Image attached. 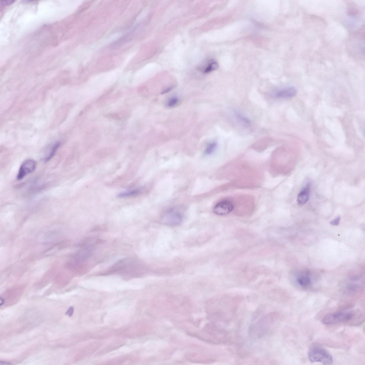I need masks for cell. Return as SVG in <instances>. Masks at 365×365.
Masks as SVG:
<instances>
[{
    "label": "cell",
    "mask_w": 365,
    "mask_h": 365,
    "mask_svg": "<svg viewBox=\"0 0 365 365\" xmlns=\"http://www.w3.org/2000/svg\"><path fill=\"white\" fill-rule=\"evenodd\" d=\"M217 147V143L216 142H213L209 143L206 148L205 154L207 155L212 154L215 151Z\"/></svg>",
    "instance_id": "7c38bea8"
},
{
    "label": "cell",
    "mask_w": 365,
    "mask_h": 365,
    "mask_svg": "<svg viewBox=\"0 0 365 365\" xmlns=\"http://www.w3.org/2000/svg\"><path fill=\"white\" fill-rule=\"evenodd\" d=\"M73 312L74 308L73 307H72L71 306L70 307L69 309H68V310L67 311V312L66 313V315L69 316V317H71V316H72L73 313Z\"/></svg>",
    "instance_id": "e0dca14e"
},
{
    "label": "cell",
    "mask_w": 365,
    "mask_h": 365,
    "mask_svg": "<svg viewBox=\"0 0 365 365\" xmlns=\"http://www.w3.org/2000/svg\"><path fill=\"white\" fill-rule=\"evenodd\" d=\"M353 313L350 312H341L330 313L325 316L322 322L326 325H334L351 320L354 317Z\"/></svg>",
    "instance_id": "7a4b0ae2"
},
{
    "label": "cell",
    "mask_w": 365,
    "mask_h": 365,
    "mask_svg": "<svg viewBox=\"0 0 365 365\" xmlns=\"http://www.w3.org/2000/svg\"><path fill=\"white\" fill-rule=\"evenodd\" d=\"M233 209V205L232 202L224 200L216 204L213 208V211L216 215L224 216L230 213Z\"/></svg>",
    "instance_id": "5b68a950"
},
{
    "label": "cell",
    "mask_w": 365,
    "mask_h": 365,
    "mask_svg": "<svg viewBox=\"0 0 365 365\" xmlns=\"http://www.w3.org/2000/svg\"><path fill=\"white\" fill-rule=\"evenodd\" d=\"M0 363H1V364H12L11 363H9L5 362H0Z\"/></svg>",
    "instance_id": "44dd1931"
},
{
    "label": "cell",
    "mask_w": 365,
    "mask_h": 365,
    "mask_svg": "<svg viewBox=\"0 0 365 365\" xmlns=\"http://www.w3.org/2000/svg\"><path fill=\"white\" fill-rule=\"evenodd\" d=\"M236 118L239 122L245 127L250 126L251 124L249 119L242 115L241 114L236 113L235 115Z\"/></svg>",
    "instance_id": "30bf717a"
},
{
    "label": "cell",
    "mask_w": 365,
    "mask_h": 365,
    "mask_svg": "<svg viewBox=\"0 0 365 365\" xmlns=\"http://www.w3.org/2000/svg\"><path fill=\"white\" fill-rule=\"evenodd\" d=\"M298 282L299 284L304 288L307 287L310 285L311 280L307 276H302L298 279Z\"/></svg>",
    "instance_id": "9a60e30c"
},
{
    "label": "cell",
    "mask_w": 365,
    "mask_h": 365,
    "mask_svg": "<svg viewBox=\"0 0 365 365\" xmlns=\"http://www.w3.org/2000/svg\"><path fill=\"white\" fill-rule=\"evenodd\" d=\"M296 89L293 87H288L279 90L274 95L279 99H289L293 97L297 94Z\"/></svg>",
    "instance_id": "52a82bcc"
},
{
    "label": "cell",
    "mask_w": 365,
    "mask_h": 365,
    "mask_svg": "<svg viewBox=\"0 0 365 365\" xmlns=\"http://www.w3.org/2000/svg\"><path fill=\"white\" fill-rule=\"evenodd\" d=\"M340 216H338L337 218L335 219L334 220L330 221V224L333 225H337L339 224L340 221Z\"/></svg>",
    "instance_id": "2e32d148"
},
{
    "label": "cell",
    "mask_w": 365,
    "mask_h": 365,
    "mask_svg": "<svg viewBox=\"0 0 365 365\" xmlns=\"http://www.w3.org/2000/svg\"><path fill=\"white\" fill-rule=\"evenodd\" d=\"M218 67V65L217 62L214 61H211L207 65L206 67L204 68L203 72L204 73H208L217 69Z\"/></svg>",
    "instance_id": "8fae6325"
},
{
    "label": "cell",
    "mask_w": 365,
    "mask_h": 365,
    "mask_svg": "<svg viewBox=\"0 0 365 365\" xmlns=\"http://www.w3.org/2000/svg\"><path fill=\"white\" fill-rule=\"evenodd\" d=\"M60 145V143L59 142H57L53 146L52 148H51L49 153L45 157L44 160L45 162H48L50 160L52 159V158L54 156L57 151L59 149Z\"/></svg>",
    "instance_id": "9c48e42d"
},
{
    "label": "cell",
    "mask_w": 365,
    "mask_h": 365,
    "mask_svg": "<svg viewBox=\"0 0 365 365\" xmlns=\"http://www.w3.org/2000/svg\"><path fill=\"white\" fill-rule=\"evenodd\" d=\"M179 99L177 96L170 97L167 102L166 106L169 108H173L179 104Z\"/></svg>",
    "instance_id": "5bb4252c"
},
{
    "label": "cell",
    "mask_w": 365,
    "mask_h": 365,
    "mask_svg": "<svg viewBox=\"0 0 365 365\" xmlns=\"http://www.w3.org/2000/svg\"><path fill=\"white\" fill-rule=\"evenodd\" d=\"M182 220L181 214L174 211H168L163 215L162 218L163 223L172 226L179 225L182 222Z\"/></svg>",
    "instance_id": "277c9868"
},
{
    "label": "cell",
    "mask_w": 365,
    "mask_h": 365,
    "mask_svg": "<svg viewBox=\"0 0 365 365\" xmlns=\"http://www.w3.org/2000/svg\"><path fill=\"white\" fill-rule=\"evenodd\" d=\"M4 303V300H3V298H2V297H1V306H2V305H3Z\"/></svg>",
    "instance_id": "ffe728a7"
},
{
    "label": "cell",
    "mask_w": 365,
    "mask_h": 365,
    "mask_svg": "<svg viewBox=\"0 0 365 365\" xmlns=\"http://www.w3.org/2000/svg\"><path fill=\"white\" fill-rule=\"evenodd\" d=\"M141 191L140 189L133 190L124 192H123V193H120L118 194V196L120 198L132 196L140 193Z\"/></svg>",
    "instance_id": "4fadbf2b"
},
{
    "label": "cell",
    "mask_w": 365,
    "mask_h": 365,
    "mask_svg": "<svg viewBox=\"0 0 365 365\" xmlns=\"http://www.w3.org/2000/svg\"><path fill=\"white\" fill-rule=\"evenodd\" d=\"M173 88H174V86H171V87H168V88H167L166 89H165L164 90V91H162L161 94H164L167 93H168V92H170V91L172 90L173 89Z\"/></svg>",
    "instance_id": "d6986e66"
},
{
    "label": "cell",
    "mask_w": 365,
    "mask_h": 365,
    "mask_svg": "<svg viewBox=\"0 0 365 365\" xmlns=\"http://www.w3.org/2000/svg\"><path fill=\"white\" fill-rule=\"evenodd\" d=\"M92 250V247L91 245L85 247L75 254L72 262L75 263L80 264L88 258L90 255Z\"/></svg>",
    "instance_id": "8992f818"
},
{
    "label": "cell",
    "mask_w": 365,
    "mask_h": 365,
    "mask_svg": "<svg viewBox=\"0 0 365 365\" xmlns=\"http://www.w3.org/2000/svg\"><path fill=\"white\" fill-rule=\"evenodd\" d=\"M36 167V162L35 160L31 159H26L21 165L19 170L17 179L21 180L35 171Z\"/></svg>",
    "instance_id": "3957f363"
},
{
    "label": "cell",
    "mask_w": 365,
    "mask_h": 365,
    "mask_svg": "<svg viewBox=\"0 0 365 365\" xmlns=\"http://www.w3.org/2000/svg\"><path fill=\"white\" fill-rule=\"evenodd\" d=\"M308 358L312 363L320 362L324 365L333 363L331 355L324 348L315 345L311 347L308 352Z\"/></svg>",
    "instance_id": "6da1fadb"
},
{
    "label": "cell",
    "mask_w": 365,
    "mask_h": 365,
    "mask_svg": "<svg viewBox=\"0 0 365 365\" xmlns=\"http://www.w3.org/2000/svg\"><path fill=\"white\" fill-rule=\"evenodd\" d=\"M310 184H308L298 194L297 202L299 206L305 204L310 198Z\"/></svg>",
    "instance_id": "ba28073f"
},
{
    "label": "cell",
    "mask_w": 365,
    "mask_h": 365,
    "mask_svg": "<svg viewBox=\"0 0 365 365\" xmlns=\"http://www.w3.org/2000/svg\"><path fill=\"white\" fill-rule=\"evenodd\" d=\"M15 2L14 1H2L1 2L2 5L8 6L13 4Z\"/></svg>",
    "instance_id": "ac0fdd59"
}]
</instances>
